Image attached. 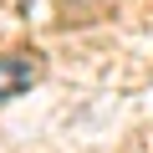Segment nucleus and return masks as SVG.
I'll use <instances>...</instances> for the list:
<instances>
[{
    "label": "nucleus",
    "instance_id": "obj_1",
    "mask_svg": "<svg viewBox=\"0 0 153 153\" xmlns=\"http://www.w3.org/2000/svg\"><path fill=\"white\" fill-rule=\"evenodd\" d=\"M36 76H41V61H36L31 51H10V56H0V102H5V97H21Z\"/></svg>",
    "mask_w": 153,
    "mask_h": 153
}]
</instances>
